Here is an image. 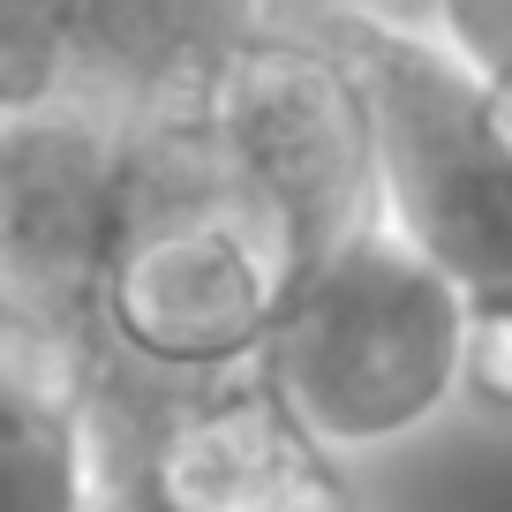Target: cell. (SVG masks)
Listing matches in <instances>:
<instances>
[{"mask_svg": "<svg viewBox=\"0 0 512 512\" xmlns=\"http://www.w3.org/2000/svg\"><path fill=\"white\" fill-rule=\"evenodd\" d=\"M467 392L490 407H512V317H482L467 347Z\"/></svg>", "mask_w": 512, "mask_h": 512, "instance_id": "obj_6", "label": "cell"}, {"mask_svg": "<svg viewBox=\"0 0 512 512\" xmlns=\"http://www.w3.org/2000/svg\"><path fill=\"white\" fill-rule=\"evenodd\" d=\"M324 512H362V505H354V497H347V505H324Z\"/></svg>", "mask_w": 512, "mask_h": 512, "instance_id": "obj_7", "label": "cell"}, {"mask_svg": "<svg viewBox=\"0 0 512 512\" xmlns=\"http://www.w3.org/2000/svg\"><path fill=\"white\" fill-rule=\"evenodd\" d=\"M392 23L422 31L505 121L512 136V0H377Z\"/></svg>", "mask_w": 512, "mask_h": 512, "instance_id": "obj_5", "label": "cell"}, {"mask_svg": "<svg viewBox=\"0 0 512 512\" xmlns=\"http://www.w3.org/2000/svg\"><path fill=\"white\" fill-rule=\"evenodd\" d=\"M309 249L264 196H249L211 151L204 121H159L144 136L136 196L98 294V339L83 354L151 384H204L256 369Z\"/></svg>", "mask_w": 512, "mask_h": 512, "instance_id": "obj_1", "label": "cell"}, {"mask_svg": "<svg viewBox=\"0 0 512 512\" xmlns=\"http://www.w3.org/2000/svg\"><path fill=\"white\" fill-rule=\"evenodd\" d=\"M53 452H61V505L53 512H174L151 475L136 384L98 354H76L53 407Z\"/></svg>", "mask_w": 512, "mask_h": 512, "instance_id": "obj_4", "label": "cell"}, {"mask_svg": "<svg viewBox=\"0 0 512 512\" xmlns=\"http://www.w3.org/2000/svg\"><path fill=\"white\" fill-rule=\"evenodd\" d=\"M475 309L400 226L369 219L294 279L256 369L317 445H384L467 384Z\"/></svg>", "mask_w": 512, "mask_h": 512, "instance_id": "obj_2", "label": "cell"}, {"mask_svg": "<svg viewBox=\"0 0 512 512\" xmlns=\"http://www.w3.org/2000/svg\"><path fill=\"white\" fill-rule=\"evenodd\" d=\"M369 98L384 219L482 317H512V136L490 98L377 0H317Z\"/></svg>", "mask_w": 512, "mask_h": 512, "instance_id": "obj_3", "label": "cell"}]
</instances>
